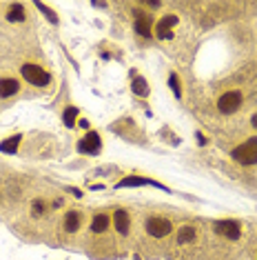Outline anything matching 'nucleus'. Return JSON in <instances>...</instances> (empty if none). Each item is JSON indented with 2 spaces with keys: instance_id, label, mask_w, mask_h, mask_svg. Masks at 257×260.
Wrapping results in <instances>:
<instances>
[{
  "instance_id": "obj_1",
  "label": "nucleus",
  "mask_w": 257,
  "mask_h": 260,
  "mask_svg": "<svg viewBox=\"0 0 257 260\" xmlns=\"http://www.w3.org/2000/svg\"><path fill=\"white\" fill-rule=\"evenodd\" d=\"M233 158L239 165H255L257 162V138H248L246 143L233 149Z\"/></svg>"
},
{
  "instance_id": "obj_2",
  "label": "nucleus",
  "mask_w": 257,
  "mask_h": 260,
  "mask_svg": "<svg viewBox=\"0 0 257 260\" xmlns=\"http://www.w3.org/2000/svg\"><path fill=\"white\" fill-rule=\"evenodd\" d=\"M20 74L27 82H31V85H36V87H45V85L51 82V76L47 74L45 69L36 67V64H25V67L20 69Z\"/></svg>"
},
{
  "instance_id": "obj_3",
  "label": "nucleus",
  "mask_w": 257,
  "mask_h": 260,
  "mask_svg": "<svg viewBox=\"0 0 257 260\" xmlns=\"http://www.w3.org/2000/svg\"><path fill=\"white\" fill-rule=\"evenodd\" d=\"M147 234L149 236H153V238H164V236L171 234V222L166 220V218H160V216H153V218H149L147 220Z\"/></svg>"
},
{
  "instance_id": "obj_4",
  "label": "nucleus",
  "mask_w": 257,
  "mask_h": 260,
  "mask_svg": "<svg viewBox=\"0 0 257 260\" xmlns=\"http://www.w3.org/2000/svg\"><path fill=\"white\" fill-rule=\"evenodd\" d=\"M242 107V93L239 91H226L224 96L218 100V109L222 114H235Z\"/></svg>"
},
{
  "instance_id": "obj_5",
  "label": "nucleus",
  "mask_w": 257,
  "mask_h": 260,
  "mask_svg": "<svg viewBox=\"0 0 257 260\" xmlns=\"http://www.w3.org/2000/svg\"><path fill=\"white\" fill-rule=\"evenodd\" d=\"M100 147H102L100 136H98L96 132H89V134H87L84 138L78 143V151H80V153H91V156H93V153L100 151Z\"/></svg>"
},
{
  "instance_id": "obj_6",
  "label": "nucleus",
  "mask_w": 257,
  "mask_h": 260,
  "mask_svg": "<svg viewBox=\"0 0 257 260\" xmlns=\"http://www.w3.org/2000/svg\"><path fill=\"white\" fill-rule=\"evenodd\" d=\"M175 25H178V16H173V14L164 16V18L157 22V29H155L157 38H162V40H171V38H173V27H175Z\"/></svg>"
},
{
  "instance_id": "obj_7",
  "label": "nucleus",
  "mask_w": 257,
  "mask_h": 260,
  "mask_svg": "<svg viewBox=\"0 0 257 260\" xmlns=\"http://www.w3.org/2000/svg\"><path fill=\"white\" fill-rule=\"evenodd\" d=\"M215 234L224 236L229 240H237L242 232H239V224L235 220H220V222H215Z\"/></svg>"
},
{
  "instance_id": "obj_8",
  "label": "nucleus",
  "mask_w": 257,
  "mask_h": 260,
  "mask_svg": "<svg viewBox=\"0 0 257 260\" xmlns=\"http://www.w3.org/2000/svg\"><path fill=\"white\" fill-rule=\"evenodd\" d=\"M144 185H149V187H157V189H162L160 182H155V180H149V178H122L118 182V187L120 189H124V187H144Z\"/></svg>"
},
{
  "instance_id": "obj_9",
  "label": "nucleus",
  "mask_w": 257,
  "mask_h": 260,
  "mask_svg": "<svg viewBox=\"0 0 257 260\" xmlns=\"http://www.w3.org/2000/svg\"><path fill=\"white\" fill-rule=\"evenodd\" d=\"M138 16V18H136V25H133V27H136V34H138V36H151V18H149V16L147 14H136Z\"/></svg>"
},
{
  "instance_id": "obj_10",
  "label": "nucleus",
  "mask_w": 257,
  "mask_h": 260,
  "mask_svg": "<svg viewBox=\"0 0 257 260\" xmlns=\"http://www.w3.org/2000/svg\"><path fill=\"white\" fill-rule=\"evenodd\" d=\"M113 224L120 234H128V227H131V220H128V214L124 209H118L113 214Z\"/></svg>"
},
{
  "instance_id": "obj_11",
  "label": "nucleus",
  "mask_w": 257,
  "mask_h": 260,
  "mask_svg": "<svg viewBox=\"0 0 257 260\" xmlns=\"http://www.w3.org/2000/svg\"><path fill=\"white\" fill-rule=\"evenodd\" d=\"M18 89H20L18 80H14V78H5V80H0V96H3V98L14 96V93L18 91Z\"/></svg>"
},
{
  "instance_id": "obj_12",
  "label": "nucleus",
  "mask_w": 257,
  "mask_h": 260,
  "mask_svg": "<svg viewBox=\"0 0 257 260\" xmlns=\"http://www.w3.org/2000/svg\"><path fill=\"white\" fill-rule=\"evenodd\" d=\"M80 227V214L78 211H67V216H64V229H67L69 234L78 232Z\"/></svg>"
},
{
  "instance_id": "obj_13",
  "label": "nucleus",
  "mask_w": 257,
  "mask_h": 260,
  "mask_svg": "<svg viewBox=\"0 0 257 260\" xmlns=\"http://www.w3.org/2000/svg\"><path fill=\"white\" fill-rule=\"evenodd\" d=\"M109 224H111V220H109L107 214H98V216L91 220V229H93L96 234H102V232H107V229H109Z\"/></svg>"
},
{
  "instance_id": "obj_14",
  "label": "nucleus",
  "mask_w": 257,
  "mask_h": 260,
  "mask_svg": "<svg viewBox=\"0 0 257 260\" xmlns=\"http://www.w3.org/2000/svg\"><path fill=\"white\" fill-rule=\"evenodd\" d=\"M7 20L9 22H20V20H25V7L22 5H11L9 11H7Z\"/></svg>"
},
{
  "instance_id": "obj_15",
  "label": "nucleus",
  "mask_w": 257,
  "mask_h": 260,
  "mask_svg": "<svg viewBox=\"0 0 257 260\" xmlns=\"http://www.w3.org/2000/svg\"><path fill=\"white\" fill-rule=\"evenodd\" d=\"M131 89H133V93L136 96H149V82H147V78H133V85H131Z\"/></svg>"
},
{
  "instance_id": "obj_16",
  "label": "nucleus",
  "mask_w": 257,
  "mask_h": 260,
  "mask_svg": "<svg viewBox=\"0 0 257 260\" xmlns=\"http://www.w3.org/2000/svg\"><path fill=\"white\" fill-rule=\"evenodd\" d=\"M20 140H22V136H11V138H7L5 143H0V151L16 153V149H18V145H20Z\"/></svg>"
},
{
  "instance_id": "obj_17",
  "label": "nucleus",
  "mask_w": 257,
  "mask_h": 260,
  "mask_svg": "<svg viewBox=\"0 0 257 260\" xmlns=\"http://www.w3.org/2000/svg\"><path fill=\"white\" fill-rule=\"evenodd\" d=\"M195 240V227H182L178 232V242L180 245H186V242Z\"/></svg>"
},
{
  "instance_id": "obj_18",
  "label": "nucleus",
  "mask_w": 257,
  "mask_h": 260,
  "mask_svg": "<svg viewBox=\"0 0 257 260\" xmlns=\"http://www.w3.org/2000/svg\"><path fill=\"white\" fill-rule=\"evenodd\" d=\"M75 118H78V109H75V107H67V109H64L62 120H64V125H67V127L75 125Z\"/></svg>"
},
{
  "instance_id": "obj_19",
  "label": "nucleus",
  "mask_w": 257,
  "mask_h": 260,
  "mask_svg": "<svg viewBox=\"0 0 257 260\" xmlns=\"http://www.w3.org/2000/svg\"><path fill=\"white\" fill-rule=\"evenodd\" d=\"M168 85H171V89H173V93H175V98H180V96H182V91H180V82H178V76H175V74H171V76H168Z\"/></svg>"
},
{
  "instance_id": "obj_20",
  "label": "nucleus",
  "mask_w": 257,
  "mask_h": 260,
  "mask_svg": "<svg viewBox=\"0 0 257 260\" xmlns=\"http://www.w3.org/2000/svg\"><path fill=\"white\" fill-rule=\"evenodd\" d=\"M36 7H38L40 11H42V14H45V16H47V18H49L51 22H58V16H56V14H54V11H51L49 7H47V5H42V3H38V5H36Z\"/></svg>"
},
{
  "instance_id": "obj_21",
  "label": "nucleus",
  "mask_w": 257,
  "mask_h": 260,
  "mask_svg": "<svg viewBox=\"0 0 257 260\" xmlns=\"http://www.w3.org/2000/svg\"><path fill=\"white\" fill-rule=\"evenodd\" d=\"M45 211V203L42 200H36V203H33V216H40Z\"/></svg>"
},
{
  "instance_id": "obj_22",
  "label": "nucleus",
  "mask_w": 257,
  "mask_h": 260,
  "mask_svg": "<svg viewBox=\"0 0 257 260\" xmlns=\"http://www.w3.org/2000/svg\"><path fill=\"white\" fill-rule=\"evenodd\" d=\"M250 122H253V127H255V129H257V114H255V116H253V120H250Z\"/></svg>"
}]
</instances>
